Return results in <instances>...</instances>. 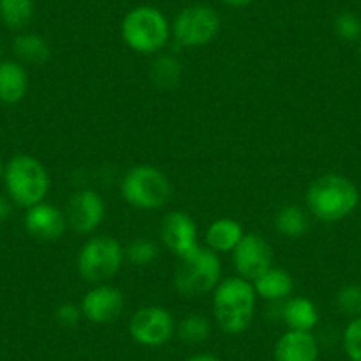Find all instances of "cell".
Listing matches in <instances>:
<instances>
[{
    "instance_id": "cell-1",
    "label": "cell",
    "mask_w": 361,
    "mask_h": 361,
    "mask_svg": "<svg viewBox=\"0 0 361 361\" xmlns=\"http://www.w3.org/2000/svg\"><path fill=\"white\" fill-rule=\"evenodd\" d=\"M257 293L253 283L241 276L221 280L214 289L213 312L218 326L227 335H241L255 317Z\"/></svg>"
},
{
    "instance_id": "cell-2",
    "label": "cell",
    "mask_w": 361,
    "mask_h": 361,
    "mask_svg": "<svg viewBox=\"0 0 361 361\" xmlns=\"http://www.w3.org/2000/svg\"><path fill=\"white\" fill-rule=\"evenodd\" d=\"M360 204L356 185L340 173H324L308 186L307 206L317 220L335 224L349 216Z\"/></svg>"
},
{
    "instance_id": "cell-3",
    "label": "cell",
    "mask_w": 361,
    "mask_h": 361,
    "mask_svg": "<svg viewBox=\"0 0 361 361\" xmlns=\"http://www.w3.org/2000/svg\"><path fill=\"white\" fill-rule=\"evenodd\" d=\"M6 195L15 206L29 209L44 202L50 190V176L43 163L29 154H16L4 165Z\"/></svg>"
},
{
    "instance_id": "cell-4",
    "label": "cell",
    "mask_w": 361,
    "mask_h": 361,
    "mask_svg": "<svg viewBox=\"0 0 361 361\" xmlns=\"http://www.w3.org/2000/svg\"><path fill=\"white\" fill-rule=\"evenodd\" d=\"M123 41L133 51L152 55L161 51L169 43L172 30L166 16L152 6H138L126 13L121 23Z\"/></svg>"
},
{
    "instance_id": "cell-5",
    "label": "cell",
    "mask_w": 361,
    "mask_h": 361,
    "mask_svg": "<svg viewBox=\"0 0 361 361\" xmlns=\"http://www.w3.org/2000/svg\"><path fill=\"white\" fill-rule=\"evenodd\" d=\"M221 282V262L213 250L197 246L180 257L173 273V287L185 298H200L216 289Z\"/></svg>"
},
{
    "instance_id": "cell-6",
    "label": "cell",
    "mask_w": 361,
    "mask_h": 361,
    "mask_svg": "<svg viewBox=\"0 0 361 361\" xmlns=\"http://www.w3.org/2000/svg\"><path fill=\"white\" fill-rule=\"evenodd\" d=\"M121 195L137 209H161L172 197V185L169 177L156 166L137 165L123 177Z\"/></svg>"
},
{
    "instance_id": "cell-7",
    "label": "cell",
    "mask_w": 361,
    "mask_h": 361,
    "mask_svg": "<svg viewBox=\"0 0 361 361\" xmlns=\"http://www.w3.org/2000/svg\"><path fill=\"white\" fill-rule=\"evenodd\" d=\"M124 262V248L117 239L109 235L90 238L80 248L76 267L83 280L89 283H103L112 279Z\"/></svg>"
},
{
    "instance_id": "cell-8",
    "label": "cell",
    "mask_w": 361,
    "mask_h": 361,
    "mask_svg": "<svg viewBox=\"0 0 361 361\" xmlns=\"http://www.w3.org/2000/svg\"><path fill=\"white\" fill-rule=\"evenodd\" d=\"M220 15L216 9L206 4H193L180 9L170 25L176 43L185 48L206 47L220 34Z\"/></svg>"
},
{
    "instance_id": "cell-9",
    "label": "cell",
    "mask_w": 361,
    "mask_h": 361,
    "mask_svg": "<svg viewBox=\"0 0 361 361\" xmlns=\"http://www.w3.org/2000/svg\"><path fill=\"white\" fill-rule=\"evenodd\" d=\"M176 333V321L163 307H144L130 319V335L138 345L161 347Z\"/></svg>"
},
{
    "instance_id": "cell-10",
    "label": "cell",
    "mask_w": 361,
    "mask_h": 361,
    "mask_svg": "<svg viewBox=\"0 0 361 361\" xmlns=\"http://www.w3.org/2000/svg\"><path fill=\"white\" fill-rule=\"evenodd\" d=\"M232 264L241 279L253 282L273 267V250L262 235L245 234L232 250Z\"/></svg>"
},
{
    "instance_id": "cell-11",
    "label": "cell",
    "mask_w": 361,
    "mask_h": 361,
    "mask_svg": "<svg viewBox=\"0 0 361 361\" xmlns=\"http://www.w3.org/2000/svg\"><path fill=\"white\" fill-rule=\"evenodd\" d=\"M68 227L78 234H89L102 225L105 218V202L94 190H78L66 204Z\"/></svg>"
},
{
    "instance_id": "cell-12",
    "label": "cell",
    "mask_w": 361,
    "mask_h": 361,
    "mask_svg": "<svg viewBox=\"0 0 361 361\" xmlns=\"http://www.w3.org/2000/svg\"><path fill=\"white\" fill-rule=\"evenodd\" d=\"M82 315L92 324H109L117 321L124 310V294L117 287L98 283L83 296Z\"/></svg>"
},
{
    "instance_id": "cell-13",
    "label": "cell",
    "mask_w": 361,
    "mask_h": 361,
    "mask_svg": "<svg viewBox=\"0 0 361 361\" xmlns=\"http://www.w3.org/2000/svg\"><path fill=\"white\" fill-rule=\"evenodd\" d=\"M159 235H161L163 245L179 259L188 255L199 246L195 221L190 214L183 213V211H172L163 218Z\"/></svg>"
},
{
    "instance_id": "cell-14",
    "label": "cell",
    "mask_w": 361,
    "mask_h": 361,
    "mask_svg": "<svg viewBox=\"0 0 361 361\" xmlns=\"http://www.w3.org/2000/svg\"><path fill=\"white\" fill-rule=\"evenodd\" d=\"M23 225L29 235H32L37 241H57L64 235L68 220H66L64 211L59 209L57 206L41 202L27 209Z\"/></svg>"
},
{
    "instance_id": "cell-15",
    "label": "cell",
    "mask_w": 361,
    "mask_h": 361,
    "mask_svg": "<svg viewBox=\"0 0 361 361\" xmlns=\"http://www.w3.org/2000/svg\"><path fill=\"white\" fill-rule=\"evenodd\" d=\"M319 343L312 331L287 329L275 343L273 361H317Z\"/></svg>"
},
{
    "instance_id": "cell-16",
    "label": "cell",
    "mask_w": 361,
    "mask_h": 361,
    "mask_svg": "<svg viewBox=\"0 0 361 361\" xmlns=\"http://www.w3.org/2000/svg\"><path fill=\"white\" fill-rule=\"evenodd\" d=\"M29 75L18 61H0V103L16 105L27 96Z\"/></svg>"
},
{
    "instance_id": "cell-17",
    "label": "cell",
    "mask_w": 361,
    "mask_h": 361,
    "mask_svg": "<svg viewBox=\"0 0 361 361\" xmlns=\"http://www.w3.org/2000/svg\"><path fill=\"white\" fill-rule=\"evenodd\" d=\"M245 235L241 224L234 218H218L207 227L206 245L214 253H232Z\"/></svg>"
},
{
    "instance_id": "cell-18",
    "label": "cell",
    "mask_w": 361,
    "mask_h": 361,
    "mask_svg": "<svg viewBox=\"0 0 361 361\" xmlns=\"http://www.w3.org/2000/svg\"><path fill=\"white\" fill-rule=\"evenodd\" d=\"M253 289L257 298H262L266 301H280L290 296L294 290V280L287 271L279 267H269V269L253 280Z\"/></svg>"
},
{
    "instance_id": "cell-19",
    "label": "cell",
    "mask_w": 361,
    "mask_h": 361,
    "mask_svg": "<svg viewBox=\"0 0 361 361\" xmlns=\"http://www.w3.org/2000/svg\"><path fill=\"white\" fill-rule=\"evenodd\" d=\"M287 329L294 331H312L319 322V310L308 298H294L287 301L282 310Z\"/></svg>"
},
{
    "instance_id": "cell-20",
    "label": "cell",
    "mask_w": 361,
    "mask_h": 361,
    "mask_svg": "<svg viewBox=\"0 0 361 361\" xmlns=\"http://www.w3.org/2000/svg\"><path fill=\"white\" fill-rule=\"evenodd\" d=\"M13 51L18 57V62L41 66L50 59L51 48L48 41L39 34L23 32L18 34L13 41Z\"/></svg>"
},
{
    "instance_id": "cell-21",
    "label": "cell",
    "mask_w": 361,
    "mask_h": 361,
    "mask_svg": "<svg viewBox=\"0 0 361 361\" xmlns=\"http://www.w3.org/2000/svg\"><path fill=\"white\" fill-rule=\"evenodd\" d=\"M149 78L158 89L170 90L179 85L183 78V66L172 55H158L149 69Z\"/></svg>"
},
{
    "instance_id": "cell-22",
    "label": "cell",
    "mask_w": 361,
    "mask_h": 361,
    "mask_svg": "<svg viewBox=\"0 0 361 361\" xmlns=\"http://www.w3.org/2000/svg\"><path fill=\"white\" fill-rule=\"evenodd\" d=\"M34 0H0V22L11 30H23L34 18Z\"/></svg>"
},
{
    "instance_id": "cell-23",
    "label": "cell",
    "mask_w": 361,
    "mask_h": 361,
    "mask_svg": "<svg viewBox=\"0 0 361 361\" xmlns=\"http://www.w3.org/2000/svg\"><path fill=\"white\" fill-rule=\"evenodd\" d=\"M308 216L300 206H283L279 213L275 214V228L282 235L289 239H298L307 234Z\"/></svg>"
},
{
    "instance_id": "cell-24",
    "label": "cell",
    "mask_w": 361,
    "mask_h": 361,
    "mask_svg": "<svg viewBox=\"0 0 361 361\" xmlns=\"http://www.w3.org/2000/svg\"><path fill=\"white\" fill-rule=\"evenodd\" d=\"M176 331L177 336H179L183 342L190 343V345H193V343H202L209 338L211 322L206 315L190 314L179 322Z\"/></svg>"
},
{
    "instance_id": "cell-25",
    "label": "cell",
    "mask_w": 361,
    "mask_h": 361,
    "mask_svg": "<svg viewBox=\"0 0 361 361\" xmlns=\"http://www.w3.org/2000/svg\"><path fill=\"white\" fill-rule=\"evenodd\" d=\"M158 245L152 241H149V239H135V241H131L130 245L126 246V250H124V257H128V260H130L131 264H135V266H149L151 262H154L156 259H158Z\"/></svg>"
},
{
    "instance_id": "cell-26",
    "label": "cell",
    "mask_w": 361,
    "mask_h": 361,
    "mask_svg": "<svg viewBox=\"0 0 361 361\" xmlns=\"http://www.w3.org/2000/svg\"><path fill=\"white\" fill-rule=\"evenodd\" d=\"M336 307L347 317H361V286H343L336 294Z\"/></svg>"
},
{
    "instance_id": "cell-27",
    "label": "cell",
    "mask_w": 361,
    "mask_h": 361,
    "mask_svg": "<svg viewBox=\"0 0 361 361\" xmlns=\"http://www.w3.org/2000/svg\"><path fill=\"white\" fill-rule=\"evenodd\" d=\"M335 34L345 43H354L361 39V18L350 11L340 13L335 18Z\"/></svg>"
},
{
    "instance_id": "cell-28",
    "label": "cell",
    "mask_w": 361,
    "mask_h": 361,
    "mask_svg": "<svg viewBox=\"0 0 361 361\" xmlns=\"http://www.w3.org/2000/svg\"><path fill=\"white\" fill-rule=\"evenodd\" d=\"M343 350L350 361H361V317L353 319L343 331Z\"/></svg>"
},
{
    "instance_id": "cell-29",
    "label": "cell",
    "mask_w": 361,
    "mask_h": 361,
    "mask_svg": "<svg viewBox=\"0 0 361 361\" xmlns=\"http://www.w3.org/2000/svg\"><path fill=\"white\" fill-rule=\"evenodd\" d=\"M82 317V308L76 307V305L73 303L61 305V307L57 308V312H55V319H57L59 324L64 326V328H75Z\"/></svg>"
},
{
    "instance_id": "cell-30",
    "label": "cell",
    "mask_w": 361,
    "mask_h": 361,
    "mask_svg": "<svg viewBox=\"0 0 361 361\" xmlns=\"http://www.w3.org/2000/svg\"><path fill=\"white\" fill-rule=\"evenodd\" d=\"M13 213V202L8 195L0 193V221H6Z\"/></svg>"
},
{
    "instance_id": "cell-31",
    "label": "cell",
    "mask_w": 361,
    "mask_h": 361,
    "mask_svg": "<svg viewBox=\"0 0 361 361\" xmlns=\"http://www.w3.org/2000/svg\"><path fill=\"white\" fill-rule=\"evenodd\" d=\"M221 2L225 6H228V8H248L255 0H221Z\"/></svg>"
},
{
    "instance_id": "cell-32",
    "label": "cell",
    "mask_w": 361,
    "mask_h": 361,
    "mask_svg": "<svg viewBox=\"0 0 361 361\" xmlns=\"http://www.w3.org/2000/svg\"><path fill=\"white\" fill-rule=\"evenodd\" d=\"M186 361H221V360L214 356V354L200 353V354H195V356H190Z\"/></svg>"
},
{
    "instance_id": "cell-33",
    "label": "cell",
    "mask_w": 361,
    "mask_h": 361,
    "mask_svg": "<svg viewBox=\"0 0 361 361\" xmlns=\"http://www.w3.org/2000/svg\"><path fill=\"white\" fill-rule=\"evenodd\" d=\"M2 173H4V163H2V158H0V179H2Z\"/></svg>"
},
{
    "instance_id": "cell-34",
    "label": "cell",
    "mask_w": 361,
    "mask_h": 361,
    "mask_svg": "<svg viewBox=\"0 0 361 361\" xmlns=\"http://www.w3.org/2000/svg\"><path fill=\"white\" fill-rule=\"evenodd\" d=\"M360 57H361V43H360Z\"/></svg>"
}]
</instances>
